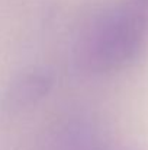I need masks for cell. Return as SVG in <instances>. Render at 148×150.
Here are the masks:
<instances>
[{
	"instance_id": "1",
	"label": "cell",
	"mask_w": 148,
	"mask_h": 150,
	"mask_svg": "<svg viewBox=\"0 0 148 150\" xmlns=\"http://www.w3.org/2000/svg\"><path fill=\"white\" fill-rule=\"evenodd\" d=\"M148 40V0H126L109 12L81 48L89 70L112 71L125 67L141 52Z\"/></svg>"
},
{
	"instance_id": "2",
	"label": "cell",
	"mask_w": 148,
	"mask_h": 150,
	"mask_svg": "<svg viewBox=\"0 0 148 150\" xmlns=\"http://www.w3.org/2000/svg\"><path fill=\"white\" fill-rule=\"evenodd\" d=\"M54 85L52 73L44 67H31L18 74L3 92L1 109L7 114L22 112L49 93Z\"/></svg>"
},
{
	"instance_id": "3",
	"label": "cell",
	"mask_w": 148,
	"mask_h": 150,
	"mask_svg": "<svg viewBox=\"0 0 148 150\" xmlns=\"http://www.w3.org/2000/svg\"><path fill=\"white\" fill-rule=\"evenodd\" d=\"M97 150H99V149H97Z\"/></svg>"
}]
</instances>
